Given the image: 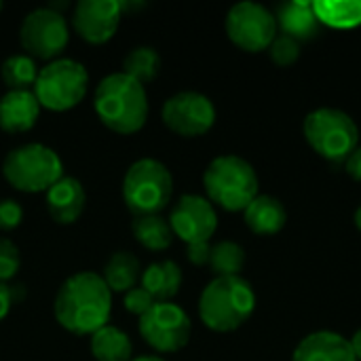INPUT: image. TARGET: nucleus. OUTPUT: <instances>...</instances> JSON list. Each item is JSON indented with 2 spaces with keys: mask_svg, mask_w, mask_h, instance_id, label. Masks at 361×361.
<instances>
[{
  "mask_svg": "<svg viewBox=\"0 0 361 361\" xmlns=\"http://www.w3.org/2000/svg\"><path fill=\"white\" fill-rule=\"evenodd\" d=\"M313 13L322 25L353 30L361 25V0H315Z\"/></svg>",
  "mask_w": 361,
  "mask_h": 361,
  "instance_id": "nucleus-22",
  "label": "nucleus"
},
{
  "mask_svg": "<svg viewBox=\"0 0 361 361\" xmlns=\"http://www.w3.org/2000/svg\"><path fill=\"white\" fill-rule=\"evenodd\" d=\"M345 169L355 182H361V146H357L353 154L345 161Z\"/></svg>",
  "mask_w": 361,
  "mask_h": 361,
  "instance_id": "nucleus-33",
  "label": "nucleus"
},
{
  "mask_svg": "<svg viewBox=\"0 0 361 361\" xmlns=\"http://www.w3.org/2000/svg\"><path fill=\"white\" fill-rule=\"evenodd\" d=\"M140 281L154 302H171L182 288V269L173 260L154 262L142 273Z\"/></svg>",
  "mask_w": 361,
  "mask_h": 361,
  "instance_id": "nucleus-20",
  "label": "nucleus"
},
{
  "mask_svg": "<svg viewBox=\"0 0 361 361\" xmlns=\"http://www.w3.org/2000/svg\"><path fill=\"white\" fill-rule=\"evenodd\" d=\"M169 226L173 237H180L186 245L209 241L218 228V214L207 197L184 195L169 214Z\"/></svg>",
  "mask_w": 361,
  "mask_h": 361,
  "instance_id": "nucleus-13",
  "label": "nucleus"
},
{
  "mask_svg": "<svg viewBox=\"0 0 361 361\" xmlns=\"http://www.w3.org/2000/svg\"><path fill=\"white\" fill-rule=\"evenodd\" d=\"M131 233H133L137 243H142L146 250H152V252H163L173 241L171 226H169V222L163 216L133 218Z\"/></svg>",
  "mask_w": 361,
  "mask_h": 361,
  "instance_id": "nucleus-24",
  "label": "nucleus"
},
{
  "mask_svg": "<svg viewBox=\"0 0 361 361\" xmlns=\"http://www.w3.org/2000/svg\"><path fill=\"white\" fill-rule=\"evenodd\" d=\"M21 47L36 59H55L68 47L70 32L66 17L61 13L51 11L49 6H40L30 11L19 27Z\"/></svg>",
  "mask_w": 361,
  "mask_h": 361,
  "instance_id": "nucleus-11",
  "label": "nucleus"
},
{
  "mask_svg": "<svg viewBox=\"0 0 361 361\" xmlns=\"http://www.w3.org/2000/svg\"><path fill=\"white\" fill-rule=\"evenodd\" d=\"M23 296H25V288L21 283L19 286H11V298H13V302H21Z\"/></svg>",
  "mask_w": 361,
  "mask_h": 361,
  "instance_id": "nucleus-36",
  "label": "nucleus"
},
{
  "mask_svg": "<svg viewBox=\"0 0 361 361\" xmlns=\"http://www.w3.org/2000/svg\"><path fill=\"white\" fill-rule=\"evenodd\" d=\"M192 324L186 311L173 302H154L140 317V334L159 353H178L190 341Z\"/></svg>",
  "mask_w": 361,
  "mask_h": 361,
  "instance_id": "nucleus-10",
  "label": "nucleus"
},
{
  "mask_svg": "<svg viewBox=\"0 0 361 361\" xmlns=\"http://www.w3.org/2000/svg\"><path fill=\"white\" fill-rule=\"evenodd\" d=\"M85 205V186L72 176H63L47 190V209L57 224H74L82 216Z\"/></svg>",
  "mask_w": 361,
  "mask_h": 361,
  "instance_id": "nucleus-15",
  "label": "nucleus"
},
{
  "mask_svg": "<svg viewBox=\"0 0 361 361\" xmlns=\"http://www.w3.org/2000/svg\"><path fill=\"white\" fill-rule=\"evenodd\" d=\"M89 74L87 68L76 59H53L38 70L34 95L40 108L53 112H66L78 106L87 93Z\"/></svg>",
  "mask_w": 361,
  "mask_h": 361,
  "instance_id": "nucleus-8",
  "label": "nucleus"
},
{
  "mask_svg": "<svg viewBox=\"0 0 361 361\" xmlns=\"http://www.w3.org/2000/svg\"><path fill=\"white\" fill-rule=\"evenodd\" d=\"M102 279L110 288V292H129L137 288V281L142 279V267L135 254L131 252H114L110 260L104 267Z\"/></svg>",
  "mask_w": 361,
  "mask_h": 361,
  "instance_id": "nucleus-21",
  "label": "nucleus"
},
{
  "mask_svg": "<svg viewBox=\"0 0 361 361\" xmlns=\"http://www.w3.org/2000/svg\"><path fill=\"white\" fill-rule=\"evenodd\" d=\"M57 324L76 336H93L108 326L112 311V292L93 271H82L68 277L55 296Z\"/></svg>",
  "mask_w": 361,
  "mask_h": 361,
  "instance_id": "nucleus-1",
  "label": "nucleus"
},
{
  "mask_svg": "<svg viewBox=\"0 0 361 361\" xmlns=\"http://www.w3.org/2000/svg\"><path fill=\"white\" fill-rule=\"evenodd\" d=\"M256 311V292L247 279L241 275L235 277H216L201 292L199 298V317L201 322L220 334L235 332Z\"/></svg>",
  "mask_w": 361,
  "mask_h": 361,
  "instance_id": "nucleus-3",
  "label": "nucleus"
},
{
  "mask_svg": "<svg viewBox=\"0 0 361 361\" xmlns=\"http://www.w3.org/2000/svg\"><path fill=\"white\" fill-rule=\"evenodd\" d=\"M131 361H165L163 357H159V355H142V357H135V360Z\"/></svg>",
  "mask_w": 361,
  "mask_h": 361,
  "instance_id": "nucleus-38",
  "label": "nucleus"
},
{
  "mask_svg": "<svg viewBox=\"0 0 361 361\" xmlns=\"http://www.w3.org/2000/svg\"><path fill=\"white\" fill-rule=\"evenodd\" d=\"M243 220L254 235L271 237L283 231L288 222L286 205L273 195H258L243 212Z\"/></svg>",
  "mask_w": 361,
  "mask_h": 361,
  "instance_id": "nucleus-18",
  "label": "nucleus"
},
{
  "mask_svg": "<svg viewBox=\"0 0 361 361\" xmlns=\"http://www.w3.org/2000/svg\"><path fill=\"white\" fill-rule=\"evenodd\" d=\"M349 343H351V349H353L355 360L361 361V328L353 334V338H349Z\"/></svg>",
  "mask_w": 361,
  "mask_h": 361,
  "instance_id": "nucleus-35",
  "label": "nucleus"
},
{
  "mask_svg": "<svg viewBox=\"0 0 361 361\" xmlns=\"http://www.w3.org/2000/svg\"><path fill=\"white\" fill-rule=\"evenodd\" d=\"M307 144L326 161H347L360 146V129L351 114L338 108H317L302 123Z\"/></svg>",
  "mask_w": 361,
  "mask_h": 361,
  "instance_id": "nucleus-6",
  "label": "nucleus"
},
{
  "mask_svg": "<svg viewBox=\"0 0 361 361\" xmlns=\"http://www.w3.org/2000/svg\"><path fill=\"white\" fill-rule=\"evenodd\" d=\"M91 353L95 361H131L133 345L123 330L104 326L91 336Z\"/></svg>",
  "mask_w": 361,
  "mask_h": 361,
  "instance_id": "nucleus-23",
  "label": "nucleus"
},
{
  "mask_svg": "<svg viewBox=\"0 0 361 361\" xmlns=\"http://www.w3.org/2000/svg\"><path fill=\"white\" fill-rule=\"evenodd\" d=\"M23 220V209L19 203H15L13 199H4L0 201V231L8 233L15 231Z\"/></svg>",
  "mask_w": 361,
  "mask_h": 361,
  "instance_id": "nucleus-31",
  "label": "nucleus"
},
{
  "mask_svg": "<svg viewBox=\"0 0 361 361\" xmlns=\"http://www.w3.org/2000/svg\"><path fill=\"white\" fill-rule=\"evenodd\" d=\"M93 106L99 121L121 135L140 131L148 118V97L144 85L123 72L108 74L99 80Z\"/></svg>",
  "mask_w": 361,
  "mask_h": 361,
  "instance_id": "nucleus-2",
  "label": "nucleus"
},
{
  "mask_svg": "<svg viewBox=\"0 0 361 361\" xmlns=\"http://www.w3.org/2000/svg\"><path fill=\"white\" fill-rule=\"evenodd\" d=\"M118 6H121V13L123 11H137V8H142V6H146V2H118Z\"/></svg>",
  "mask_w": 361,
  "mask_h": 361,
  "instance_id": "nucleus-37",
  "label": "nucleus"
},
{
  "mask_svg": "<svg viewBox=\"0 0 361 361\" xmlns=\"http://www.w3.org/2000/svg\"><path fill=\"white\" fill-rule=\"evenodd\" d=\"M209 254H212V245L209 241H203V243H190L188 250H186V256L188 260L195 264V267H205L209 264Z\"/></svg>",
  "mask_w": 361,
  "mask_h": 361,
  "instance_id": "nucleus-32",
  "label": "nucleus"
},
{
  "mask_svg": "<svg viewBox=\"0 0 361 361\" xmlns=\"http://www.w3.org/2000/svg\"><path fill=\"white\" fill-rule=\"evenodd\" d=\"M19 267H21L19 247L11 239L0 237V283L11 281L17 275Z\"/></svg>",
  "mask_w": 361,
  "mask_h": 361,
  "instance_id": "nucleus-29",
  "label": "nucleus"
},
{
  "mask_svg": "<svg viewBox=\"0 0 361 361\" xmlns=\"http://www.w3.org/2000/svg\"><path fill=\"white\" fill-rule=\"evenodd\" d=\"M173 195L171 171L157 159L135 161L123 180V199L133 218L161 216Z\"/></svg>",
  "mask_w": 361,
  "mask_h": 361,
  "instance_id": "nucleus-5",
  "label": "nucleus"
},
{
  "mask_svg": "<svg viewBox=\"0 0 361 361\" xmlns=\"http://www.w3.org/2000/svg\"><path fill=\"white\" fill-rule=\"evenodd\" d=\"M2 173L21 192H47L63 178V163L53 148L34 142L13 148L4 157Z\"/></svg>",
  "mask_w": 361,
  "mask_h": 361,
  "instance_id": "nucleus-7",
  "label": "nucleus"
},
{
  "mask_svg": "<svg viewBox=\"0 0 361 361\" xmlns=\"http://www.w3.org/2000/svg\"><path fill=\"white\" fill-rule=\"evenodd\" d=\"M13 307V298H11V286L6 283H0V322L8 315Z\"/></svg>",
  "mask_w": 361,
  "mask_h": 361,
  "instance_id": "nucleus-34",
  "label": "nucleus"
},
{
  "mask_svg": "<svg viewBox=\"0 0 361 361\" xmlns=\"http://www.w3.org/2000/svg\"><path fill=\"white\" fill-rule=\"evenodd\" d=\"M209 267L216 277H235L245 267V250L235 241H220L212 245Z\"/></svg>",
  "mask_w": 361,
  "mask_h": 361,
  "instance_id": "nucleus-27",
  "label": "nucleus"
},
{
  "mask_svg": "<svg viewBox=\"0 0 361 361\" xmlns=\"http://www.w3.org/2000/svg\"><path fill=\"white\" fill-rule=\"evenodd\" d=\"M161 70V57L152 47H135L123 59V74L131 76L140 85L157 78Z\"/></svg>",
  "mask_w": 361,
  "mask_h": 361,
  "instance_id": "nucleus-26",
  "label": "nucleus"
},
{
  "mask_svg": "<svg viewBox=\"0 0 361 361\" xmlns=\"http://www.w3.org/2000/svg\"><path fill=\"white\" fill-rule=\"evenodd\" d=\"M40 114L34 91H8L0 97V129L6 133L30 131Z\"/></svg>",
  "mask_w": 361,
  "mask_h": 361,
  "instance_id": "nucleus-17",
  "label": "nucleus"
},
{
  "mask_svg": "<svg viewBox=\"0 0 361 361\" xmlns=\"http://www.w3.org/2000/svg\"><path fill=\"white\" fill-rule=\"evenodd\" d=\"M0 76L8 91H32L38 78V66L30 55H11L4 59Z\"/></svg>",
  "mask_w": 361,
  "mask_h": 361,
  "instance_id": "nucleus-25",
  "label": "nucleus"
},
{
  "mask_svg": "<svg viewBox=\"0 0 361 361\" xmlns=\"http://www.w3.org/2000/svg\"><path fill=\"white\" fill-rule=\"evenodd\" d=\"M0 11H2V2H0Z\"/></svg>",
  "mask_w": 361,
  "mask_h": 361,
  "instance_id": "nucleus-40",
  "label": "nucleus"
},
{
  "mask_svg": "<svg viewBox=\"0 0 361 361\" xmlns=\"http://www.w3.org/2000/svg\"><path fill=\"white\" fill-rule=\"evenodd\" d=\"M163 123L167 129L182 137L205 135L216 123L214 102L197 91H182L163 104Z\"/></svg>",
  "mask_w": 361,
  "mask_h": 361,
  "instance_id": "nucleus-12",
  "label": "nucleus"
},
{
  "mask_svg": "<svg viewBox=\"0 0 361 361\" xmlns=\"http://www.w3.org/2000/svg\"><path fill=\"white\" fill-rule=\"evenodd\" d=\"M121 15L123 13L116 0H80L74 6L72 23L82 40L104 44L114 36Z\"/></svg>",
  "mask_w": 361,
  "mask_h": 361,
  "instance_id": "nucleus-14",
  "label": "nucleus"
},
{
  "mask_svg": "<svg viewBox=\"0 0 361 361\" xmlns=\"http://www.w3.org/2000/svg\"><path fill=\"white\" fill-rule=\"evenodd\" d=\"M275 19H277V27H281V34L298 42L315 38L322 25L313 13V2L309 0H292L279 4Z\"/></svg>",
  "mask_w": 361,
  "mask_h": 361,
  "instance_id": "nucleus-19",
  "label": "nucleus"
},
{
  "mask_svg": "<svg viewBox=\"0 0 361 361\" xmlns=\"http://www.w3.org/2000/svg\"><path fill=\"white\" fill-rule=\"evenodd\" d=\"M353 222H355V226H357V231L361 233V205L355 209V216H353Z\"/></svg>",
  "mask_w": 361,
  "mask_h": 361,
  "instance_id": "nucleus-39",
  "label": "nucleus"
},
{
  "mask_svg": "<svg viewBox=\"0 0 361 361\" xmlns=\"http://www.w3.org/2000/svg\"><path fill=\"white\" fill-rule=\"evenodd\" d=\"M269 55L273 59L275 66L279 68H290L300 59V42L286 36V34H277L275 40L269 47Z\"/></svg>",
  "mask_w": 361,
  "mask_h": 361,
  "instance_id": "nucleus-28",
  "label": "nucleus"
},
{
  "mask_svg": "<svg viewBox=\"0 0 361 361\" xmlns=\"http://www.w3.org/2000/svg\"><path fill=\"white\" fill-rule=\"evenodd\" d=\"M292 361H357L349 338L343 334L322 330L305 336L294 349Z\"/></svg>",
  "mask_w": 361,
  "mask_h": 361,
  "instance_id": "nucleus-16",
  "label": "nucleus"
},
{
  "mask_svg": "<svg viewBox=\"0 0 361 361\" xmlns=\"http://www.w3.org/2000/svg\"><path fill=\"white\" fill-rule=\"evenodd\" d=\"M226 36L241 51H269L271 42L277 36L275 13L258 2H239L226 15Z\"/></svg>",
  "mask_w": 361,
  "mask_h": 361,
  "instance_id": "nucleus-9",
  "label": "nucleus"
},
{
  "mask_svg": "<svg viewBox=\"0 0 361 361\" xmlns=\"http://www.w3.org/2000/svg\"><path fill=\"white\" fill-rule=\"evenodd\" d=\"M152 305H154V300H152V296L144 288H133V290H129L125 294V309L131 315L142 317V315H146L152 309Z\"/></svg>",
  "mask_w": 361,
  "mask_h": 361,
  "instance_id": "nucleus-30",
  "label": "nucleus"
},
{
  "mask_svg": "<svg viewBox=\"0 0 361 361\" xmlns=\"http://www.w3.org/2000/svg\"><path fill=\"white\" fill-rule=\"evenodd\" d=\"M203 186L207 201L226 212H245L260 195L256 169L237 154L216 157L203 173Z\"/></svg>",
  "mask_w": 361,
  "mask_h": 361,
  "instance_id": "nucleus-4",
  "label": "nucleus"
}]
</instances>
